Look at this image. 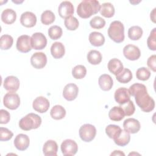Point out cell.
I'll return each mask as SVG.
<instances>
[{"mask_svg":"<svg viewBox=\"0 0 156 156\" xmlns=\"http://www.w3.org/2000/svg\"><path fill=\"white\" fill-rule=\"evenodd\" d=\"M130 96L135 97V100L140 108L144 112H150L154 109L155 101L147 93L146 87L139 83L132 84L129 89Z\"/></svg>","mask_w":156,"mask_h":156,"instance_id":"6da1fadb","label":"cell"},{"mask_svg":"<svg viewBox=\"0 0 156 156\" xmlns=\"http://www.w3.org/2000/svg\"><path fill=\"white\" fill-rule=\"evenodd\" d=\"M101 5L96 0H83L77 7V13L82 18H88L97 13L100 10Z\"/></svg>","mask_w":156,"mask_h":156,"instance_id":"7a4b0ae2","label":"cell"},{"mask_svg":"<svg viewBox=\"0 0 156 156\" xmlns=\"http://www.w3.org/2000/svg\"><path fill=\"white\" fill-rule=\"evenodd\" d=\"M41 124V117L35 113H30L20 120L19 127L23 130L29 131L38 128Z\"/></svg>","mask_w":156,"mask_h":156,"instance_id":"3957f363","label":"cell"},{"mask_svg":"<svg viewBox=\"0 0 156 156\" xmlns=\"http://www.w3.org/2000/svg\"><path fill=\"white\" fill-rule=\"evenodd\" d=\"M108 35L113 41L121 43L124 40V27L119 21L112 22L108 29Z\"/></svg>","mask_w":156,"mask_h":156,"instance_id":"277c9868","label":"cell"},{"mask_svg":"<svg viewBox=\"0 0 156 156\" xmlns=\"http://www.w3.org/2000/svg\"><path fill=\"white\" fill-rule=\"evenodd\" d=\"M79 134L82 141L85 142H90L96 136V129L92 124H85L80 127Z\"/></svg>","mask_w":156,"mask_h":156,"instance_id":"5b68a950","label":"cell"},{"mask_svg":"<svg viewBox=\"0 0 156 156\" xmlns=\"http://www.w3.org/2000/svg\"><path fill=\"white\" fill-rule=\"evenodd\" d=\"M3 104L6 108L10 110H15L20 105V98L15 92H9L4 96Z\"/></svg>","mask_w":156,"mask_h":156,"instance_id":"8992f818","label":"cell"},{"mask_svg":"<svg viewBox=\"0 0 156 156\" xmlns=\"http://www.w3.org/2000/svg\"><path fill=\"white\" fill-rule=\"evenodd\" d=\"M60 149L65 156L74 155L78 151V146L76 142L71 139L65 140L61 144Z\"/></svg>","mask_w":156,"mask_h":156,"instance_id":"52a82bcc","label":"cell"},{"mask_svg":"<svg viewBox=\"0 0 156 156\" xmlns=\"http://www.w3.org/2000/svg\"><path fill=\"white\" fill-rule=\"evenodd\" d=\"M32 48L35 50L43 49L47 44V39L45 35L41 32H35L30 37Z\"/></svg>","mask_w":156,"mask_h":156,"instance_id":"ba28073f","label":"cell"},{"mask_svg":"<svg viewBox=\"0 0 156 156\" xmlns=\"http://www.w3.org/2000/svg\"><path fill=\"white\" fill-rule=\"evenodd\" d=\"M16 49L18 51L23 53H27L31 51L32 46L30 37L27 35L20 36L16 41Z\"/></svg>","mask_w":156,"mask_h":156,"instance_id":"9c48e42d","label":"cell"},{"mask_svg":"<svg viewBox=\"0 0 156 156\" xmlns=\"http://www.w3.org/2000/svg\"><path fill=\"white\" fill-rule=\"evenodd\" d=\"M30 63L34 68L42 69L47 63V57L43 52H35L30 57Z\"/></svg>","mask_w":156,"mask_h":156,"instance_id":"30bf717a","label":"cell"},{"mask_svg":"<svg viewBox=\"0 0 156 156\" xmlns=\"http://www.w3.org/2000/svg\"><path fill=\"white\" fill-rule=\"evenodd\" d=\"M123 54L127 59L134 61L140 58L141 52L138 46L133 44H127L123 48Z\"/></svg>","mask_w":156,"mask_h":156,"instance_id":"8fae6325","label":"cell"},{"mask_svg":"<svg viewBox=\"0 0 156 156\" xmlns=\"http://www.w3.org/2000/svg\"><path fill=\"white\" fill-rule=\"evenodd\" d=\"M49 105L50 104L48 99L43 96L36 98L32 103L33 108L40 113L46 112L49 108Z\"/></svg>","mask_w":156,"mask_h":156,"instance_id":"7c38bea8","label":"cell"},{"mask_svg":"<svg viewBox=\"0 0 156 156\" xmlns=\"http://www.w3.org/2000/svg\"><path fill=\"white\" fill-rule=\"evenodd\" d=\"M78 93V87L75 83H70L65 86L63 90V96L66 100L71 101L77 98Z\"/></svg>","mask_w":156,"mask_h":156,"instance_id":"4fadbf2b","label":"cell"},{"mask_svg":"<svg viewBox=\"0 0 156 156\" xmlns=\"http://www.w3.org/2000/svg\"><path fill=\"white\" fill-rule=\"evenodd\" d=\"M74 6L70 1H65L62 2L58 8V12L62 18H66L71 16L74 13Z\"/></svg>","mask_w":156,"mask_h":156,"instance_id":"5bb4252c","label":"cell"},{"mask_svg":"<svg viewBox=\"0 0 156 156\" xmlns=\"http://www.w3.org/2000/svg\"><path fill=\"white\" fill-rule=\"evenodd\" d=\"M114 98L115 101L121 105L130 100V94L128 89L125 87H120L116 90Z\"/></svg>","mask_w":156,"mask_h":156,"instance_id":"9a60e30c","label":"cell"},{"mask_svg":"<svg viewBox=\"0 0 156 156\" xmlns=\"http://www.w3.org/2000/svg\"><path fill=\"white\" fill-rule=\"evenodd\" d=\"M14 146L19 151L26 150L30 144V140L27 135L20 133L16 135L14 140Z\"/></svg>","mask_w":156,"mask_h":156,"instance_id":"2e32d148","label":"cell"},{"mask_svg":"<svg viewBox=\"0 0 156 156\" xmlns=\"http://www.w3.org/2000/svg\"><path fill=\"white\" fill-rule=\"evenodd\" d=\"M19 79L13 76H9L5 78L3 83L4 88L9 92H16L20 87Z\"/></svg>","mask_w":156,"mask_h":156,"instance_id":"e0dca14e","label":"cell"},{"mask_svg":"<svg viewBox=\"0 0 156 156\" xmlns=\"http://www.w3.org/2000/svg\"><path fill=\"white\" fill-rule=\"evenodd\" d=\"M20 23L26 27H32L37 23L36 15L31 12H25L21 15Z\"/></svg>","mask_w":156,"mask_h":156,"instance_id":"ac0fdd59","label":"cell"},{"mask_svg":"<svg viewBox=\"0 0 156 156\" xmlns=\"http://www.w3.org/2000/svg\"><path fill=\"white\" fill-rule=\"evenodd\" d=\"M123 127L129 133H136L140 130L141 125L136 119L127 118L123 122Z\"/></svg>","mask_w":156,"mask_h":156,"instance_id":"d6986e66","label":"cell"},{"mask_svg":"<svg viewBox=\"0 0 156 156\" xmlns=\"http://www.w3.org/2000/svg\"><path fill=\"white\" fill-rule=\"evenodd\" d=\"M58 145L54 140H49L45 142L43 147V152L46 156H56Z\"/></svg>","mask_w":156,"mask_h":156,"instance_id":"ffe728a7","label":"cell"},{"mask_svg":"<svg viewBox=\"0 0 156 156\" xmlns=\"http://www.w3.org/2000/svg\"><path fill=\"white\" fill-rule=\"evenodd\" d=\"M98 83L101 90L103 91H109L113 87V81L110 75L104 74L99 77Z\"/></svg>","mask_w":156,"mask_h":156,"instance_id":"44dd1931","label":"cell"},{"mask_svg":"<svg viewBox=\"0 0 156 156\" xmlns=\"http://www.w3.org/2000/svg\"><path fill=\"white\" fill-rule=\"evenodd\" d=\"M107 67L109 71L115 76L119 74L124 69L123 65L121 60L116 58H112L109 60Z\"/></svg>","mask_w":156,"mask_h":156,"instance_id":"7402d4cb","label":"cell"},{"mask_svg":"<svg viewBox=\"0 0 156 156\" xmlns=\"http://www.w3.org/2000/svg\"><path fill=\"white\" fill-rule=\"evenodd\" d=\"M65 52V46L61 42L56 41L52 44L51 47V53L54 58L58 59L62 58L64 55Z\"/></svg>","mask_w":156,"mask_h":156,"instance_id":"603a6c76","label":"cell"},{"mask_svg":"<svg viewBox=\"0 0 156 156\" xmlns=\"http://www.w3.org/2000/svg\"><path fill=\"white\" fill-rule=\"evenodd\" d=\"M88 40L91 45L99 47L102 46L105 43V37L100 32H92L90 34Z\"/></svg>","mask_w":156,"mask_h":156,"instance_id":"cb8c5ba5","label":"cell"},{"mask_svg":"<svg viewBox=\"0 0 156 156\" xmlns=\"http://www.w3.org/2000/svg\"><path fill=\"white\" fill-rule=\"evenodd\" d=\"M16 19V13L12 9H6L1 13V20L3 23L7 24L13 23Z\"/></svg>","mask_w":156,"mask_h":156,"instance_id":"d4e9b609","label":"cell"},{"mask_svg":"<svg viewBox=\"0 0 156 156\" xmlns=\"http://www.w3.org/2000/svg\"><path fill=\"white\" fill-rule=\"evenodd\" d=\"M125 116L123 109L121 106H115L112 107L108 112L109 118L114 121H119Z\"/></svg>","mask_w":156,"mask_h":156,"instance_id":"484cf974","label":"cell"},{"mask_svg":"<svg viewBox=\"0 0 156 156\" xmlns=\"http://www.w3.org/2000/svg\"><path fill=\"white\" fill-rule=\"evenodd\" d=\"M50 115L52 118L55 120L63 119L66 115V110L60 105H54L50 111Z\"/></svg>","mask_w":156,"mask_h":156,"instance_id":"4316f807","label":"cell"},{"mask_svg":"<svg viewBox=\"0 0 156 156\" xmlns=\"http://www.w3.org/2000/svg\"><path fill=\"white\" fill-rule=\"evenodd\" d=\"M116 144L119 146H125L129 144L130 140V135L125 130H121L119 136L113 140Z\"/></svg>","mask_w":156,"mask_h":156,"instance_id":"83f0119b","label":"cell"},{"mask_svg":"<svg viewBox=\"0 0 156 156\" xmlns=\"http://www.w3.org/2000/svg\"><path fill=\"white\" fill-rule=\"evenodd\" d=\"M100 13L105 18H111L115 14L114 6L110 2H104L101 5Z\"/></svg>","mask_w":156,"mask_h":156,"instance_id":"f1b7e54d","label":"cell"},{"mask_svg":"<svg viewBox=\"0 0 156 156\" xmlns=\"http://www.w3.org/2000/svg\"><path fill=\"white\" fill-rule=\"evenodd\" d=\"M87 60L91 65H96L102 61V55L101 52L96 50H91L87 54Z\"/></svg>","mask_w":156,"mask_h":156,"instance_id":"f546056e","label":"cell"},{"mask_svg":"<svg viewBox=\"0 0 156 156\" xmlns=\"http://www.w3.org/2000/svg\"><path fill=\"white\" fill-rule=\"evenodd\" d=\"M116 80L122 83L129 82L132 79V73L128 68H124L122 71L116 76Z\"/></svg>","mask_w":156,"mask_h":156,"instance_id":"4dcf8cb0","label":"cell"},{"mask_svg":"<svg viewBox=\"0 0 156 156\" xmlns=\"http://www.w3.org/2000/svg\"><path fill=\"white\" fill-rule=\"evenodd\" d=\"M121 128L117 125L110 124L105 127V133L107 136L113 140L117 138L121 132Z\"/></svg>","mask_w":156,"mask_h":156,"instance_id":"1f68e13d","label":"cell"},{"mask_svg":"<svg viewBox=\"0 0 156 156\" xmlns=\"http://www.w3.org/2000/svg\"><path fill=\"white\" fill-rule=\"evenodd\" d=\"M143 29L138 26L130 27L128 30V37L132 40H138L143 35Z\"/></svg>","mask_w":156,"mask_h":156,"instance_id":"d6a6232c","label":"cell"},{"mask_svg":"<svg viewBox=\"0 0 156 156\" xmlns=\"http://www.w3.org/2000/svg\"><path fill=\"white\" fill-rule=\"evenodd\" d=\"M0 48L2 50H7L10 49L13 44V37L7 34L2 35L0 38Z\"/></svg>","mask_w":156,"mask_h":156,"instance_id":"836d02e7","label":"cell"},{"mask_svg":"<svg viewBox=\"0 0 156 156\" xmlns=\"http://www.w3.org/2000/svg\"><path fill=\"white\" fill-rule=\"evenodd\" d=\"M87 74V69L82 65H78L72 69V75L76 79H83Z\"/></svg>","mask_w":156,"mask_h":156,"instance_id":"e575fe53","label":"cell"},{"mask_svg":"<svg viewBox=\"0 0 156 156\" xmlns=\"http://www.w3.org/2000/svg\"><path fill=\"white\" fill-rule=\"evenodd\" d=\"M48 35L51 38V39L55 40L60 38L63 34L62 29L57 25L52 26L50 27L48 31Z\"/></svg>","mask_w":156,"mask_h":156,"instance_id":"d590c367","label":"cell"},{"mask_svg":"<svg viewBox=\"0 0 156 156\" xmlns=\"http://www.w3.org/2000/svg\"><path fill=\"white\" fill-rule=\"evenodd\" d=\"M54 13L49 10L44 11L41 15V21L44 25H49L52 24L55 21Z\"/></svg>","mask_w":156,"mask_h":156,"instance_id":"8d00e7d4","label":"cell"},{"mask_svg":"<svg viewBox=\"0 0 156 156\" xmlns=\"http://www.w3.org/2000/svg\"><path fill=\"white\" fill-rule=\"evenodd\" d=\"M64 24L67 29L69 30H75L79 27V23L78 20L74 16H69L65 18Z\"/></svg>","mask_w":156,"mask_h":156,"instance_id":"74e56055","label":"cell"},{"mask_svg":"<svg viewBox=\"0 0 156 156\" xmlns=\"http://www.w3.org/2000/svg\"><path fill=\"white\" fill-rule=\"evenodd\" d=\"M136 76L138 80L146 81L149 79L151 72L148 68L146 67H141L136 70Z\"/></svg>","mask_w":156,"mask_h":156,"instance_id":"f35d334b","label":"cell"},{"mask_svg":"<svg viewBox=\"0 0 156 156\" xmlns=\"http://www.w3.org/2000/svg\"><path fill=\"white\" fill-rule=\"evenodd\" d=\"M90 25L93 29H100L105 26V21L101 16H96L90 20Z\"/></svg>","mask_w":156,"mask_h":156,"instance_id":"ab89813d","label":"cell"},{"mask_svg":"<svg viewBox=\"0 0 156 156\" xmlns=\"http://www.w3.org/2000/svg\"><path fill=\"white\" fill-rule=\"evenodd\" d=\"M147 45L150 50H156V28H154L147 38Z\"/></svg>","mask_w":156,"mask_h":156,"instance_id":"60d3db41","label":"cell"},{"mask_svg":"<svg viewBox=\"0 0 156 156\" xmlns=\"http://www.w3.org/2000/svg\"><path fill=\"white\" fill-rule=\"evenodd\" d=\"M121 107L124 110L125 116H131L134 113L135 111V105L133 102L130 100H129L126 103L121 105Z\"/></svg>","mask_w":156,"mask_h":156,"instance_id":"b9f144b4","label":"cell"},{"mask_svg":"<svg viewBox=\"0 0 156 156\" xmlns=\"http://www.w3.org/2000/svg\"><path fill=\"white\" fill-rule=\"evenodd\" d=\"M13 136V132L5 127L0 128V140L1 141H7L10 140Z\"/></svg>","mask_w":156,"mask_h":156,"instance_id":"7bdbcfd3","label":"cell"},{"mask_svg":"<svg viewBox=\"0 0 156 156\" xmlns=\"http://www.w3.org/2000/svg\"><path fill=\"white\" fill-rule=\"evenodd\" d=\"M0 114H1L0 123L1 124H5L8 123L10 119V113L7 110L1 109L0 110Z\"/></svg>","mask_w":156,"mask_h":156,"instance_id":"ee69618b","label":"cell"},{"mask_svg":"<svg viewBox=\"0 0 156 156\" xmlns=\"http://www.w3.org/2000/svg\"><path fill=\"white\" fill-rule=\"evenodd\" d=\"M155 60H156V55L155 54L152 55L150 56L147 60V65L148 67L152 69L154 72L156 71V63H155Z\"/></svg>","mask_w":156,"mask_h":156,"instance_id":"f6af8a7d","label":"cell"},{"mask_svg":"<svg viewBox=\"0 0 156 156\" xmlns=\"http://www.w3.org/2000/svg\"><path fill=\"white\" fill-rule=\"evenodd\" d=\"M155 10H156V8H154L153 9V10L151 12V15H150V18L151 20L152 21L153 23H155Z\"/></svg>","mask_w":156,"mask_h":156,"instance_id":"bcb514c9","label":"cell"},{"mask_svg":"<svg viewBox=\"0 0 156 156\" xmlns=\"http://www.w3.org/2000/svg\"><path fill=\"white\" fill-rule=\"evenodd\" d=\"M110 155H119V156L122 155V156H124L125 154H124V152H122L121 151H116V150H115V151H114L110 154Z\"/></svg>","mask_w":156,"mask_h":156,"instance_id":"7dc6e473","label":"cell"},{"mask_svg":"<svg viewBox=\"0 0 156 156\" xmlns=\"http://www.w3.org/2000/svg\"><path fill=\"white\" fill-rule=\"evenodd\" d=\"M133 154H135V155H140L139 154H138V153H136V152H131V153H130L129 155H133Z\"/></svg>","mask_w":156,"mask_h":156,"instance_id":"c3c4849f","label":"cell"}]
</instances>
